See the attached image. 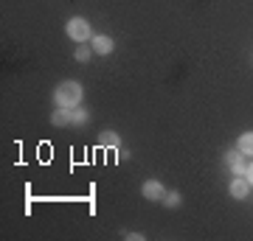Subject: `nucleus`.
Listing matches in <instances>:
<instances>
[{"mask_svg":"<svg viewBox=\"0 0 253 241\" xmlns=\"http://www.w3.org/2000/svg\"><path fill=\"white\" fill-rule=\"evenodd\" d=\"M54 99H56V104L59 107H68V109H73V107H79V101H82V84L79 81H62L59 87L54 90Z\"/></svg>","mask_w":253,"mask_h":241,"instance_id":"nucleus-1","label":"nucleus"},{"mask_svg":"<svg viewBox=\"0 0 253 241\" xmlns=\"http://www.w3.org/2000/svg\"><path fill=\"white\" fill-rule=\"evenodd\" d=\"M65 34L71 36L73 42H84V39H90V23L84 17H71L65 23Z\"/></svg>","mask_w":253,"mask_h":241,"instance_id":"nucleus-2","label":"nucleus"},{"mask_svg":"<svg viewBox=\"0 0 253 241\" xmlns=\"http://www.w3.org/2000/svg\"><path fill=\"white\" fill-rule=\"evenodd\" d=\"M90 48H93V54L107 56V54H113L116 42H113V39H110L107 34H99V36H93V39H90Z\"/></svg>","mask_w":253,"mask_h":241,"instance_id":"nucleus-3","label":"nucleus"},{"mask_svg":"<svg viewBox=\"0 0 253 241\" xmlns=\"http://www.w3.org/2000/svg\"><path fill=\"white\" fill-rule=\"evenodd\" d=\"M141 194H144V197L149 199V202H161V199L166 197V191H163V185L158 182V179H149V182H144Z\"/></svg>","mask_w":253,"mask_h":241,"instance_id":"nucleus-4","label":"nucleus"},{"mask_svg":"<svg viewBox=\"0 0 253 241\" xmlns=\"http://www.w3.org/2000/svg\"><path fill=\"white\" fill-rule=\"evenodd\" d=\"M248 194H251V182H248L245 174H242V177L231 179V197H234V199H245Z\"/></svg>","mask_w":253,"mask_h":241,"instance_id":"nucleus-5","label":"nucleus"},{"mask_svg":"<svg viewBox=\"0 0 253 241\" xmlns=\"http://www.w3.org/2000/svg\"><path fill=\"white\" fill-rule=\"evenodd\" d=\"M225 157H228V166H231V171H234L236 177H242L245 171H248V163H245V154L239 152V149H236V152H228Z\"/></svg>","mask_w":253,"mask_h":241,"instance_id":"nucleus-6","label":"nucleus"},{"mask_svg":"<svg viewBox=\"0 0 253 241\" xmlns=\"http://www.w3.org/2000/svg\"><path fill=\"white\" fill-rule=\"evenodd\" d=\"M51 124L54 126H71L73 124V109H68V107L54 109V112H51Z\"/></svg>","mask_w":253,"mask_h":241,"instance_id":"nucleus-7","label":"nucleus"},{"mask_svg":"<svg viewBox=\"0 0 253 241\" xmlns=\"http://www.w3.org/2000/svg\"><path fill=\"white\" fill-rule=\"evenodd\" d=\"M101 146H104V149H118V146H121V135L113 132V129H104V132H101Z\"/></svg>","mask_w":253,"mask_h":241,"instance_id":"nucleus-8","label":"nucleus"},{"mask_svg":"<svg viewBox=\"0 0 253 241\" xmlns=\"http://www.w3.org/2000/svg\"><path fill=\"white\" fill-rule=\"evenodd\" d=\"M239 152H242V154H251V157H253V132L239 135Z\"/></svg>","mask_w":253,"mask_h":241,"instance_id":"nucleus-9","label":"nucleus"},{"mask_svg":"<svg viewBox=\"0 0 253 241\" xmlns=\"http://www.w3.org/2000/svg\"><path fill=\"white\" fill-rule=\"evenodd\" d=\"M161 202H163L166 207H177V205H180V194H177V191H169V194H166Z\"/></svg>","mask_w":253,"mask_h":241,"instance_id":"nucleus-10","label":"nucleus"},{"mask_svg":"<svg viewBox=\"0 0 253 241\" xmlns=\"http://www.w3.org/2000/svg\"><path fill=\"white\" fill-rule=\"evenodd\" d=\"M90 56H93V48H90V45H79V48H76V59H79V62H87Z\"/></svg>","mask_w":253,"mask_h":241,"instance_id":"nucleus-11","label":"nucleus"},{"mask_svg":"<svg viewBox=\"0 0 253 241\" xmlns=\"http://www.w3.org/2000/svg\"><path fill=\"white\" fill-rule=\"evenodd\" d=\"M87 121H90V115H87V109L73 107V124H87Z\"/></svg>","mask_w":253,"mask_h":241,"instance_id":"nucleus-12","label":"nucleus"},{"mask_svg":"<svg viewBox=\"0 0 253 241\" xmlns=\"http://www.w3.org/2000/svg\"><path fill=\"white\" fill-rule=\"evenodd\" d=\"M124 239H132V241H141V239H144V236H141V233H124Z\"/></svg>","mask_w":253,"mask_h":241,"instance_id":"nucleus-13","label":"nucleus"},{"mask_svg":"<svg viewBox=\"0 0 253 241\" xmlns=\"http://www.w3.org/2000/svg\"><path fill=\"white\" fill-rule=\"evenodd\" d=\"M245 177H248V182H251V185H253V163H251V166H248V171H245Z\"/></svg>","mask_w":253,"mask_h":241,"instance_id":"nucleus-14","label":"nucleus"}]
</instances>
